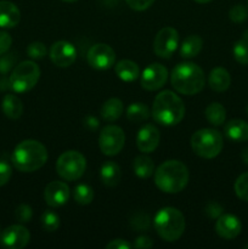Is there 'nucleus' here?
I'll use <instances>...</instances> for the list:
<instances>
[{"label": "nucleus", "mask_w": 248, "mask_h": 249, "mask_svg": "<svg viewBox=\"0 0 248 249\" xmlns=\"http://www.w3.org/2000/svg\"><path fill=\"white\" fill-rule=\"evenodd\" d=\"M40 78V68L33 61H23L14 67L10 74V88L15 92L23 94L33 89Z\"/></svg>", "instance_id": "7"}, {"label": "nucleus", "mask_w": 248, "mask_h": 249, "mask_svg": "<svg viewBox=\"0 0 248 249\" xmlns=\"http://www.w3.org/2000/svg\"><path fill=\"white\" fill-rule=\"evenodd\" d=\"M156 232L162 240L174 242L185 231V218L181 212L173 207H165L158 211L153 220Z\"/></svg>", "instance_id": "5"}, {"label": "nucleus", "mask_w": 248, "mask_h": 249, "mask_svg": "<svg viewBox=\"0 0 248 249\" xmlns=\"http://www.w3.org/2000/svg\"><path fill=\"white\" fill-rule=\"evenodd\" d=\"M206 118L212 125L219 126L225 122L226 119V111L224 106L219 102H213V104L208 105L206 108Z\"/></svg>", "instance_id": "27"}, {"label": "nucleus", "mask_w": 248, "mask_h": 249, "mask_svg": "<svg viewBox=\"0 0 248 249\" xmlns=\"http://www.w3.org/2000/svg\"><path fill=\"white\" fill-rule=\"evenodd\" d=\"M208 84L212 90L216 92H224L231 84L230 73L223 67H216L211 71L208 77Z\"/></svg>", "instance_id": "20"}, {"label": "nucleus", "mask_w": 248, "mask_h": 249, "mask_svg": "<svg viewBox=\"0 0 248 249\" xmlns=\"http://www.w3.org/2000/svg\"><path fill=\"white\" fill-rule=\"evenodd\" d=\"M50 58L57 67H70L77 58V50L70 41L58 40L51 45Z\"/></svg>", "instance_id": "14"}, {"label": "nucleus", "mask_w": 248, "mask_h": 249, "mask_svg": "<svg viewBox=\"0 0 248 249\" xmlns=\"http://www.w3.org/2000/svg\"><path fill=\"white\" fill-rule=\"evenodd\" d=\"M191 147L197 156L206 160L215 158L223 150V136L215 129H199L191 136Z\"/></svg>", "instance_id": "6"}, {"label": "nucleus", "mask_w": 248, "mask_h": 249, "mask_svg": "<svg viewBox=\"0 0 248 249\" xmlns=\"http://www.w3.org/2000/svg\"><path fill=\"white\" fill-rule=\"evenodd\" d=\"M131 226L136 229V231L147 230L148 226H150V216L142 212L134 214L133 219H131Z\"/></svg>", "instance_id": "35"}, {"label": "nucleus", "mask_w": 248, "mask_h": 249, "mask_svg": "<svg viewBox=\"0 0 248 249\" xmlns=\"http://www.w3.org/2000/svg\"><path fill=\"white\" fill-rule=\"evenodd\" d=\"M100 177H101V181L106 186H117L122 179L121 168L117 163L112 162V160H107L102 164L101 170H100Z\"/></svg>", "instance_id": "21"}, {"label": "nucleus", "mask_w": 248, "mask_h": 249, "mask_svg": "<svg viewBox=\"0 0 248 249\" xmlns=\"http://www.w3.org/2000/svg\"><path fill=\"white\" fill-rule=\"evenodd\" d=\"M242 230V224L237 216L232 214H221L215 224V231L220 237L225 240H233Z\"/></svg>", "instance_id": "17"}, {"label": "nucleus", "mask_w": 248, "mask_h": 249, "mask_svg": "<svg viewBox=\"0 0 248 249\" xmlns=\"http://www.w3.org/2000/svg\"><path fill=\"white\" fill-rule=\"evenodd\" d=\"M41 225H43L44 230L49 231V232H53L60 226V218L53 212L46 211L41 215Z\"/></svg>", "instance_id": "31"}, {"label": "nucleus", "mask_w": 248, "mask_h": 249, "mask_svg": "<svg viewBox=\"0 0 248 249\" xmlns=\"http://www.w3.org/2000/svg\"><path fill=\"white\" fill-rule=\"evenodd\" d=\"M225 135L235 142L248 141V123L242 119H231L225 125Z\"/></svg>", "instance_id": "19"}, {"label": "nucleus", "mask_w": 248, "mask_h": 249, "mask_svg": "<svg viewBox=\"0 0 248 249\" xmlns=\"http://www.w3.org/2000/svg\"><path fill=\"white\" fill-rule=\"evenodd\" d=\"M160 140L159 130L152 124H146L139 130L136 146L143 153H151L158 147Z\"/></svg>", "instance_id": "16"}, {"label": "nucleus", "mask_w": 248, "mask_h": 249, "mask_svg": "<svg viewBox=\"0 0 248 249\" xmlns=\"http://www.w3.org/2000/svg\"><path fill=\"white\" fill-rule=\"evenodd\" d=\"M88 63L92 68L99 71L109 70L113 67L114 61H116V53L113 49L107 44H95L88 51Z\"/></svg>", "instance_id": "11"}, {"label": "nucleus", "mask_w": 248, "mask_h": 249, "mask_svg": "<svg viewBox=\"0 0 248 249\" xmlns=\"http://www.w3.org/2000/svg\"><path fill=\"white\" fill-rule=\"evenodd\" d=\"M123 102L117 97L107 100L101 107V117L107 122H114L123 113Z\"/></svg>", "instance_id": "25"}, {"label": "nucleus", "mask_w": 248, "mask_h": 249, "mask_svg": "<svg viewBox=\"0 0 248 249\" xmlns=\"http://www.w3.org/2000/svg\"><path fill=\"white\" fill-rule=\"evenodd\" d=\"M241 158H242L243 163H245V164H247V165H248V147L243 148L242 153H241Z\"/></svg>", "instance_id": "45"}, {"label": "nucleus", "mask_w": 248, "mask_h": 249, "mask_svg": "<svg viewBox=\"0 0 248 249\" xmlns=\"http://www.w3.org/2000/svg\"><path fill=\"white\" fill-rule=\"evenodd\" d=\"M150 117V109L145 104L141 102H135L131 104L130 106L126 108V118L133 123H141V122H146Z\"/></svg>", "instance_id": "28"}, {"label": "nucleus", "mask_w": 248, "mask_h": 249, "mask_svg": "<svg viewBox=\"0 0 248 249\" xmlns=\"http://www.w3.org/2000/svg\"><path fill=\"white\" fill-rule=\"evenodd\" d=\"M21 12L11 1H0V28H14L19 23Z\"/></svg>", "instance_id": "18"}, {"label": "nucleus", "mask_w": 248, "mask_h": 249, "mask_svg": "<svg viewBox=\"0 0 248 249\" xmlns=\"http://www.w3.org/2000/svg\"><path fill=\"white\" fill-rule=\"evenodd\" d=\"M15 216L19 223H28L33 218V211L28 204H19L15 212Z\"/></svg>", "instance_id": "36"}, {"label": "nucleus", "mask_w": 248, "mask_h": 249, "mask_svg": "<svg viewBox=\"0 0 248 249\" xmlns=\"http://www.w3.org/2000/svg\"><path fill=\"white\" fill-rule=\"evenodd\" d=\"M229 17L235 23H242L248 18V10L243 5H235L229 11Z\"/></svg>", "instance_id": "34"}, {"label": "nucleus", "mask_w": 248, "mask_h": 249, "mask_svg": "<svg viewBox=\"0 0 248 249\" xmlns=\"http://www.w3.org/2000/svg\"><path fill=\"white\" fill-rule=\"evenodd\" d=\"M168 80V71L160 63H151L141 73V87L148 91L160 89Z\"/></svg>", "instance_id": "12"}, {"label": "nucleus", "mask_w": 248, "mask_h": 249, "mask_svg": "<svg viewBox=\"0 0 248 249\" xmlns=\"http://www.w3.org/2000/svg\"><path fill=\"white\" fill-rule=\"evenodd\" d=\"M196 2H198V4H207V2L212 1V0H195Z\"/></svg>", "instance_id": "46"}, {"label": "nucleus", "mask_w": 248, "mask_h": 249, "mask_svg": "<svg viewBox=\"0 0 248 249\" xmlns=\"http://www.w3.org/2000/svg\"><path fill=\"white\" fill-rule=\"evenodd\" d=\"M245 248H248V245H247V246H245Z\"/></svg>", "instance_id": "49"}, {"label": "nucleus", "mask_w": 248, "mask_h": 249, "mask_svg": "<svg viewBox=\"0 0 248 249\" xmlns=\"http://www.w3.org/2000/svg\"><path fill=\"white\" fill-rule=\"evenodd\" d=\"M70 198V187L63 181H51L44 190V199L53 208L67 203Z\"/></svg>", "instance_id": "15"}, {"label": "nucleus", "mask_w": 248, "mask_h": 249, "mask_svg": "<svg viewBox=\"0 0 248 249\" xmlns=\"http://www.w3.org/2000/svg\"><path fill=\"white\" fill-rule=\"evenodd\" d=\"M133 169L136 177L140 179H147L155 172V163L148 156H138L133 162Z\"/></svg>", "instance_id": "26"}, {"label": "nucleus", "mask_w": 248, "mask_h": 249, "mask_svg": "<svg viewBox=\"0 0 248 249\" xmlns=\"http://www.w3.org/2000/svg\"><path fill=\"white\" fill-rule=\"evenodd\" d=\"M170 83L179 94L196 95L206 84L203 70L196 63L182 62L175 66L170 74Z\"/></svg>", "instance_id": "4"}, {"label": "nucleus", "mask_w": 248, "mask_h": 249, "mask_svg": "<svg viewBox=\"0 0 248 249\" xmlns=\"http://www.w3.org/2000/svg\"><path fill=\"white\" fill-rule=\"evenodd\" d=\"M233 187H235V192L238 198L248 202V172L243 173L236 179Z\"/></svg>", "instance_id": "32"}, {"label": "nucleus", "mask_w": 248, "mask_h": 249, "mask_svg": "<svg viewBox=\"0 0 248 249\" xmlns=\"http://www.w3.org/2000/svg\"><path fill=\"white\" fill-rule=\"evenodd\" d=\"M233 57L241 65H248V41L241 39L235 43L232 49Z\"/></svg>", "instance_id": "30"}, {"label": "nucleus", "mask_w": 248, "mask_h": 249, "mask_svg": "<svg viewBox=\"0 0 248 249\" xmlns=\"http://www.w3.org/2000/svg\"><path fill=\"white\" fill-rule=\"evenodd\" d=\"M124 143H125V134L119 126L107 125L100 133V150L108 157L118 155L124 147Z\"/></svg>", "instance_id": "9"}, {"label": "nucleus", "mask_w": 248, "mask_h": 249, "mask_svg": "<svg viewBox=\"0 0 248 249\" xmlns=\"http://www.w3.org/2000/svg\"><path fill=\"white\" fill-rule=\"evenodd\" d=\"M107 249H130L131 245L126 241L122 240V238H117V240L111 241L106 245Z\"/></svg>", "instance_id": "42"}, {"label": "nucleus", "mask_w": 248, "mask_h": 249, "mask_svg": "<svg viewBox=\"0 0 248 249\" xmlns=\"http://www.w3.org/2000/svg\"><path fill=\"white\" fill-rule=\"evenodd\" d=\"M242 39H245V40L248 41V31H246L245 33H243V38Z\"/></svg>", "instance_id": "47"}, {"label": "nucleus", "mask_w": 248, "mask_h": 249, "mask_svg": "<svg viewBox=\"0 0 248 249\" xmlns=\"http://www.w3.org/2000/svg\"><path fill=\"white\" fill-rule=\"evenodd\" d=\"M46 46L40 41H33L27 46V55L33 60H41L46 56Z\"/></svg>", "instance_id": "33"}, {"label": "nucleus", "mask_w": 248, "mask_h": 249, "mask_svg": "<svg viewBox=\"0 0 248 249\" xmlns=\"http://www.w3.org/2000/svg\"><path fill=\"white\" fill-rule=\"evenodd\" d=\"M134 247L147 249L153 247V242L150 237H147V236H139L135 240V242H134Z\"/></svg>", "instance_id": "43"}, {"label": "nucleus", "mask_w": 248, "mask_h": 249, "mask_svg": "<svg viewBox=\"0 0 248 249\" xmlns=\"http://www.w3.org/2000/svg\"><path fill=\"white\" fill-rule=\"evenodd\" d=\"M179 46V33L173 27L160 29L153 40V51L158 57L169 58Z\"/></svg>", "instance_id": "10"}, {"label": "nucleus", "mask_w": 248, "mask_h": 249, "mask_svg": "<svg viewBox=\"0 0 248 249\" xmlns=\"http://www.w3.org/2000/svg\"><path fill=\"white\" fill-rule=\"evenodd\" d=\"M125 1L130 9L135 11H143V10H147L155 2V0H125Z\"/></svg>", "instance_id": "39"}, {"label": "nucleus", "mask_w": 248, "mask_h": 249, "mask_svg": "<svg viewBox=\"0 0 248 249\" xmlns=\"http://www.w3.org/2000/svg\"><path fill=\"white\" fill-rule=\"evenodd\" d=\"M247 114H248V106H247Z\"/></svg>", "instance_id": "50"}, {"label": "nucleus", "mask_w": 248, "mask_h": 249, "mask_svg": "<svg viewBox=\"0 0 248 249\" xmlns=\"http://www.w3.org/2000/svg\"><path fill=\"white\" fill-rule=\"evenodd\" d=\"M31 233L24 226L11 225L0 235V245L7 249H21L29 243Z\"/></svg>", "instance_id": "13"}, {"label": "nucleus", "mask_w": 248, "mask_h": 249, "mask_svg": "<svg viewBox=\"0 0 248 249\" xmlns=\"http://www.w3.org/2000/svg\"><path fill=\"white\" fill-rule=\"evenodd\" d=\"M12 175V168L5 160H0V187L6 185L10 181Z\"/></svg>", "instance_id": "38"}, {"label": "nucleus", "mask_w": 248, "mask_h": 249, "mask_svg": "<svg viewBox=\"0 0 248 249\" xmlns=\"http://www.w3.org/2000/svg\"><path fill=\"white\" fill-rule=\"evenodd\" d=\"M16 63V53H7V55L0 56V73L5 74V73L10 72L12 67Z\"/></svg>", "instance_id": "37"}, {"label": "nucleus", "mask_w": 248, "mask_h": 249, "mask_svg": "<svg viewBox=\"0 0 248 249\" xmlns=\"http://www.w3.org/2000/svg\"><path fill=\"white\" fill-rule=\"evenodd\" d=\"M1 109L10 119H18L23 113V104L16 95H5L1 102Z\"/></svg>", "instance_id": "24"}, {"label": "nucleus", "mask_w": 248, "mask_h": 249, "mask_svg": "<svg viewBox=\"0 0 248 249\" xmlns=\"http://www.w3.org/2000/svg\"><path fill=\"white\" fill-rule=\"evenodd\" d=\"M99 121L92 116L87 117V118L84 119V125L87 126L88 129H90V130H96V129L99 128Z\"/></svg>", "instance_id": "44"}, {"label": "nucleus", "mask_w": 248, "mask_h": 249, "mask_svg": "<svg viewBox=\"0 0 248 249\" xmlns=\"http://www.w3.org/2000/svg\"><path fill=\"white\" fill-rule=\"evenodd\" d=\"M12 45V38L6 32H0V56L6 53Z\"/></svg>", "instance_id": "40"}, {"label": "nucleus", "mask_w": 248, "mask_h": 249, "mask_svg": "<svg viewBox=\"0 0 248 249\" xmlns=\"http://www.w3.org/2000/svg\"><path fill=\"white\" fill-rule=\"evenodd\" d=\"M15 168L22 173H32L40 169L48 160V151L36 140H24L15 147L11 156Z\"/></svg>", "instance_id": "3"}, {"label": "nucleus", "mask_w": 248, "mask_h": 249, "mask_svg": "<svg viewBox=\"0 0 248 249\" xmlns=\"http://www.w3.org/2000/svg\"><path fill=\"white\" fill-rule=\"evenodd\" d=\"M87 169V160L78 151H66L56 162V172L67 181L80 179Z\"/></svg>", "instance_id": "8"}, {"label": "nucleus", "mask_w": 248, "mask_h": 249, "mask_svg": "<svg viewBox=\"0 0 248 249\" xmlns=\"http://www.w3.org/2000/svg\"><path fill=\"white\" fill-rule=\"evenodd\" d=\"M116 74L123 82H134L140 75V68L138 63L130 60H122L114 67Z\"/></svg>", "instance_id": "22"}, {"label": "nucleus", "mask_w": 248, "mask_h": 249, "mask_svg": "<svg viewBox=\"0 0 248 249\" xmlns=\"http://www.w3.org/2000/svg\"><path fill=\"white\" fill-rule=\"evenodd\" d=\"M203 48V39L197 34H191L182 40L180 45V55L184 58L196 57Z\"/></svg>", "instance_id": "23"}, {"label": "nucleus", "mask_w": 248, "mask_h": 249, "mask_svg": "<svg viewBox=\"0 0 248 249\" xmlns=\"http://www.w3.org/2000/svg\"><path fill=\"white\" fill-rule=\"evenodd\" d=\"M63 1H67V2H73V1H77V0H63Z\"/></svg>", "instance_id": "48"}, {"label": "nucleus", "mask_w": 248, "mask_h": 249, "mask_svg": "<svg viewBox=\"0 0 248 249\" xmlns=\"http://www.w3.org/2000/svg\"><path fill=\"white\" fill-rule=\"evenodd\" d=\"M151 113L153 119L160 125H177L185 116V105L175 92L163 90L155 97Z\"/></svg>", "instance_id": "2"}, {"label": "nucleus", "mask_w": 248, "mask_h": 249, "mask_svg": "<svg viewBox=\"0 0 248 249\" xmlns=\"http://www.w3.org/2000/svg\"><path fill=\"white\" fill-rule=\"evenodd\" d=\"M190 173L186 165L177 160L162 163L155 172V184L165 194H179L186 187Z\"/></svg>", "instance_id": "1"}, {"label": "nucleus", "mask_w": 248, "mask_h": 249, "mask_svg": "<svg viewBox=\"0 0 248 249\" xmlns=\"http://www.w3.org/2000/svg\"><path fill=\"white\" fill-rule=\"evenodd\" d=\"M206 213L208 214V216H211V218L218 219L219 216L223 214V207L219 203H216V202H211V203H208V206L206 207Z\"/></svg>", "instance_id": "41"}, {"label": "nucleus", "mask_w": 248, "mask_h": 249, "mask_svg": "<svg viewBox=\"0 0 248 249\" xmlns=\"http://www.w3.org/2000/svg\"><path fill=\"white\" fill-rule=\"evenodd\" d=\"M73 197H74V201L77 203L82 204V206H87V204L91 203L92 199H94V191H92L89 185L80 184L74 187Z\"/></svg>", "instance_id": "29"}]
</instances>
